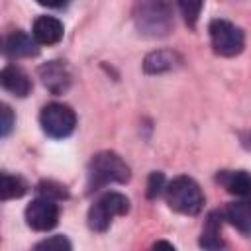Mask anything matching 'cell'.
I'll return each instance as SVG.
<instances>
[{
    "mask_svg": "<svg viewBox=\"0 0 251 251\" xmlns=\"http://www.w3.org/2000/svg\"><path fill=\"white\" fill-rule=\"evenodd\" d=\"M39 43L25 31H12L4 41V53L8 57H33L39 53Z\"/></svg>",
    "mask_w": 251,
    "mask_h": 251,
    "instance_id": "9",
    "label": "cell"
},
{
    "mask_svg": "<svg viewBox=\"0 0 251 251\" xmlns=\"http://www.w3.org/2000/svg\"><path fill=\"white\" fill-rule=\"evenodd\" d=\"M25 222L35 231H49L59 222V206L57 200L37 196L25 208Z\"/></svg>",
    "mask_w": 251,
    "mask_h": 251,
    "instance_id": "7",
    "label": "cell"
},
{
    "mask_svg": "<svg viewBox=\"0 0 251 251\" xmlns=\"http://www.w3.org/2000/svg\"><path fill=\"white\" fill-rule=\"evenodd\" d=\"M129 210V200L120 192H106L88 210V227L94 231H106L116 216H124Z\"/></svg>",
    "mask_w": 251,
    "mask_h": 251,
    "instance_id": "4",
    "label": "cell"
},
{
    "mask_svg": "<svg viewBox=\"0 0 251 251\" xmlns=\"http://www.w3.org/2000/svg\"><path fill=\"white\" fill-rule=\"evenodd\" d=\"M37 194L39 196H45V198H53V200H65L67 196H69V192H67V188L63 186V184H59V182H55V180H41L39 184H37Z\"/></svg>",
    "mask_w": 251,
    "mask_h": 251,
    "instance_id": "18",
    "label": "cell"
},
{
    "mask_svg": "<svg viewBox=\"0 0 251 251\" xmlns=\"http://www.w3.org/2000/svg\"><path fill=\"white\" fill-rule=\"evenodd\" d=\"M35 249H47V251H71V241L65 235H53L49 239H43L35 245Z\"/></svg>",
    "mask_w": 251,
    "mask_h": 251,
    "instance_id": "19",
    "label": "cell"
},
{
    "mask_svg": "<svg viewBox=\"0 0 251 251\" xmlns=\"http://www.w3.org/2000/svg\"><path fill=\"white\" fill-rule=\"evenodd\" d=\"M167 204L178 214L196 216L204 206V194L194 178L176 176L167 186Z\"/></svg>",
    "mask_w": 251,
    "mask_h": 251,
    "instance_id": "3",
    "label": "cell"
},
{
    "mask_svg": "<svg viewBox=\"0 0 251 251\" xmlns=\"http://www.w3.org/2000/svg\"><path fill=\"white\" fill-rule=\"evenodd\" d=\"M39 76L45 88L53 94H63L71 86V73L63 61H49L39 67Z\"/></svg>",
    "mask_w": 251,
    "mask_h": 251,
    "instance_id": "8",
    "label": "cell"
},
{
    "mask_svg": "<svg viewBox=\"0 0 251 251\" xmlns=\"http://www.w3.org/2000/svg\"><path fill=\"white\" fill-rule=\"evenodd\" d=\"M210 41H212V47L218 55L222 57H235L243 51V45H245V35L243 31L227 22V20H212L210 22Z\"/></svg>",
    "mask_w": 251,
    "mask_h": 251,
    "instance_id": "5",
    "label": "cell"
},
{
    "mask_svg": "<svg viewBox=\"0 0 251 251\" xmlns=\"http://www.w3.org/2000/svg\"><path fill=\"white\" fill-rule=\"evenodd\" d=\"M67 0H37V4L41 6H47V8H61Z\"/></svg>",
    "mask_w": 251,
    "mask_h": 251,
    "instance_id": "23",
    "label": "cell"
},
{
    "mask_svg": "<svg viewBox=\"0 0 251 251\" xmlns=\"http://www.w3.org/2000/svg\"><path fill=\"white\" fill-rule=\"evenodd\" d=\"M133 22L143 35H167L173 29V0H135Z\"/></svg>",
    "mask_w": 251,
    "mask_h": 251,
    "instance_id": "1",
    "label": "cell"
},
{
    "mask_svg": "<svg viewBox=\"0 0 251 251\" xmlns=\"http://www.w3.org/2000/svg\"><path fill=\"white\" fill-rule=\"evenodd\" d=\"M216 178L229 194H235L241 198L251 196V173H247V171H220Z\"/></svg>",
    "mask_w": 251,
    "mask_h": 251,
    "instance_id": "10",
    "label": "cell"
},
{
    "mask_svg": "<svg viewBox=\"0 0 251 251\" xmlns=\"http://www.w3.org/2000/svg\"><path fill=\"white\" fill-rule=\"evenodd\" d=\"M178 8H180V14L184 18V22L194 27L196 22H198V16H200V10L204 6V0H176Z\"/></svg>",
    "mask_w": 251,
    "mask_h": 251,
    "instance_id": "17",
    "label": "cell"
},
{
    "mask_svg": "<svg viewBox=\"0 0 251 251\" xmlns=\"http://www.w3.org/2000/svg\"><path fill=\"white\" fill-rule=\"evenodd\" d=\"M165 188V175L161 171H153L147 178V198H155Z\"/></svg>",
    "mask_w": 251,
    "mask_h": 251,
    "instance_id": "20",
    "label": "cell"
},
{
    "mask_svg": "<svg viewBox=\"0 0 251 251\" xmlns=\"http://www.w3.org/2000/svg\"><path fill=\"white\" fill-rule=\"evenodd\" d=\"M0 114H2L0 133H2V137H6V135L12 131V127H14V114H12L10 106H6V104H2V110H0Z\"/></svg>",
    "mask_w": 251,
    "mask_h": 251,
    "instance_id": "21",
    "label": "cell"
},
{
    "mask_svg": "<svg viewBox=\"0 0 251 251\" xmlns=\"http://www.w3.org/2000/svg\"><path fill=\"white\" fill-rule=\"evenodd\" d=\"M0 82H2V86H4L8 92H12V94H16V96H20V98L27 96L29 90H31V80H29V76H27L20 67H14V65H8V67L2 69V73H0Z\"/></svg>",
    "mask_w": 251,
    "mask_h": 251,
    "instance_id": "12",
    "label": "cell"
},
{
    "mask_svg": "<svg viewBox=\"0 0 251 251\" xmlns=\"http://www.w3.org/2000/svg\"><path fill=\"white\" fill-rule=\"evenodd\" d=\"M222 214L220 212H210L206 222H204V227H202V233H200V247L204 249H222L224 247V239L220 235L222 231Z\"/></svg>",
    "mask_w": 251,
    "mask_h": 251,
    "instance_id": "14",
    "label": "cell"
},
{
    "mask_svg": "<svg viewBox=\"0 0 251 251\" xmlns=\"http://www.w3.org/2000/svg\"><path fill=\"white\" fill-rule=\"evenodd\" d=\"M129 167L114 151H100L88 163V192L98 190L110 182H127Z\"/></svg>",
    "mask_w": 251,
    "mask_h": 251,
    "instance_id": "2",
    "label": "cell"
},
{
    "mask_svg": "<svg viewBox=\"0 0 251 251\" xmlns=\"http://www.w3.org/2000/svg\"><path fill=\"white\" fill-rule=\"evenodd\" d=\"M27 190V184L20 176H12L8 173H2V186H0V198L10 200V198H20Z\"/></svg>",
    "mask_w": 251,
    "mask_h": 251,
    "instance_id": "16",
    "label": "cell"
},
{
    "mask_svg": "<svg viewBox=\"0 0 251 251\" xmlns=\"http://www.w3.org/2000/svg\"><path fill=\"white\" fill-rule=\"evenodd\" d=\"M159 247H167V249H175V247H173V243H167V241H157V243H155V249H159Z\"/></svg>",
    "mask_w": 251,
    "mask_h": 251,
    "instance_id": "24",
    "label": "cell"
},
{
    "mask_svg": "<svg viewBox=\"0 0 251 251\" xmlns=\"http://www.w3.org/2000/svg\"><path fill=\"white\" fill-rule=\"evenodd\" d=\"M63 24L53 16H39L33 22V37L39 45H53L63 37Z\"/></svg>",
    "mask_w": 251,
    "mask_h": 251,
    "instance_id": "11",
    "label": "cell"
},
{
    "mask_svg": "<svg viewBox=\"0 0 251 251\" xmlns=\"http://www.w3.org/2000/svg\"><path fill=\"white\" fill-rule=\"evenodd\" d=\"M176 53L173 51H153L145 57L143 61V71L149 73V75H157V73H163V71H171L176 63Z\"/></svg>",
    "mask_w": 251,
    "mask_h": 251,
    "instance_id": "15",
    "label": "cell"
},
{
    "mask_svg": "<svg viewBox=\"0 0 251 251\" xmlns=\"http://www.w3.org/2000/svg\"><path fill=\"white\" fill-rule=\"evenodd\" d=\"M239 139H241V145H243L247 151H251V129L243 131V133L239 135Z\"/></svg>",
    "mask_w": 251,
    "mask_h": 251,
    "instance_id": "22",
    "label": "cell"
},
{
    "mask_svg": "<svg viewBox=\"0 0 251 251\" xmlns=\"http://www.w3.org/2000/svg\"><path fill=\"white\" fill-rule=\"evenodd\" d=\"M222 216L239 231L251 233V202L241 200V202H231L224 208Z\"/></svg>",
    "mask_w": 251,
    "mask_h": 251,
    "instance_id": "13",
    "label": "cell"
},
{
    "mask_svg": "<svg viewBox=\"0 0 251 251\" xmlns=\"http://www.w3.org/2000/svg\"><path fill=\"white\" fill-rule=\"evenodd\" d=\"M39 124L49 137L63 139L73 133V129L76 126V116L71 106L61 104V102H51V104L43 106V110L39 114Z\"/></svg>",
    "mask_w": 251,
    "mask_h": 251,
    "instance_id": "6",
    "label": "cell"
}]
</instances>
